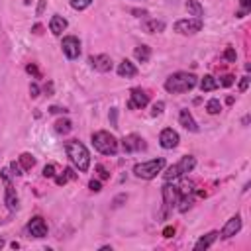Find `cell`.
<instances>
[{"label": "cell", "mask_w": 251, "mask_h": 251, "mask_svg": "<svg viewBox=\"0 0 251 251\" xmlns=\"http://www.w3.org/2000/svg\"><path fill=\"white\" fill-rule=\"evenodd\" d=\"M247 10H249V0H241V10L237 12V18H243L247 14Z\"/></svg>", "instance_id": "obj_32"}, {"label": "cell", "mask_w": 251, "mask_h": 251, "mask_svg": "<svg viewBox=\"0 0 251 251\" xmlns=\"http://www.w3.org/2000/svg\"><path fill=\"white\" fill-rule=\"evenodd\" d=\"M65 151H67V157L71 159V163L81 171V173H86L88 167H90V153L88 149L79 141V139H71L65 143Z\"/></svg>", "instance_id": "obj_1"}, {"label": "cell", "mask_w": 251, "mask_h": 251, "mask_svg": "<svg viewBox=\"0 0 251 251\" xmlns=\"http://www.w3.org/2000/svg\"><path fill=\"white\" fill-rule=\"evenodd\" d=\"M163 110H165V102H155L153 104V110H151V116H159V114H163Z\"/></svg>", "instance_id": "obj_30"}, {"label": "cell", "mask_w": 251, "mask_h": 251, "mask_svg": "<svg viewBox=\"0 0 251 251\" xmlns=\"http://www.w3.org/2000/svg\"><path fill=\"white\" fill-rule=\"evenodd\" d=\"M90 65L98 71V73H108V71H112V59H110V55H92L90 57Z\"/></svg>", "instance_id": "obj_13"}, {"label": "cell", "mask_w": 251, "mask_h": 251, "mask_svg": "<svg viewBox=\"0 0 251 251\" xmlns=\"http://www.w3.org/2000/svg\"><path fill=\"white\" fill-rule=\"evenodd\" d=\"M163 235H165V237H171V235H175V228H165Z\"/></svg>", "instance_id": "obj_44"}, {"label": "cell", "mask_w": 251, "mask_h": 251, "mask_svg": "<svg viewBox=\"0 0 251 251\" xmlns=\"http://www.w3.org/2000/svg\"><path fill=\"white\" fill-rule=\"evenodd\" d=\"M92 145L102 155H116L118 153V139L110 132H96L92 134Z\"/></svg>", "instance_id": "obj_3"}, {"label": "cell", "mask_w": 251, "mask_h": 251, "mask_svg": "<svg viewBox=\"0 0 251 251\" xmlns=\"http://www.w3.org/2000/svg\"><path fill=\"white\" fill-rule=\"evenodd\" d=\"M69 179H77V175L73 173V169H65L61 177H55V183H57V184H65Z\"/></svg>", "instance_id": "obj_27"}, {"label": "cell", "mask_w": 251, "mask_h": 251, "mask_svg": "<svg viewBox=\"0 0 251 251\" xmlns=\"http://www.w3.org/2000/svg\"><path fill=\"white\" fill-rule=\"evenodd\" d=\"M118 75H120V77H126V79H132V77L137 75V67H135L132 61L124 59V61L118 65Z\"/></svg>", "instance_id": "obj_19"}, {"label": "cell", "mask_w": 251, "mask_h": 251, "mask_svg": "<svg viewBox=\"0 0 251 251\" xmlns=\"http://www.w3.org/2000/svg\"><path fill=\"white\" fill-rule=\"evenodd\" d=\"M43 177L45 179H53L55 177V165H45L43 167Z\"/></svg>", "instance_id": "obj_29"}, {"label": "cell", "mask_w": 251, "mask_h": 251, "mask_svg": "<svg viewBox=\"0 0 251 251\" xmlns=\"http://www.w3.org/2000/svg\"><path fill=\"white\" fill-rule=\"evenodd\" d=\"M2 247H4V239H2V237H0V249H2Z\"/></svg>", "instance_id": "obj_46"}, {"label": "cell", "mask_w": 251, "mask_h": 251, "mask_svg": "<svg viewBox=\"0 0 251 251\" xmlns=\"http://www.w3.org/2000/svg\"><path fill=\"white\" fill-rule=\"evenodd\" d=\"M88 188H90L92 192H100V188H102V186H100V181H94V179H92V181L88 183Z\"/></svg>", "instance_id": "obj_35"}, {"label": "cell", "mask_w": 251, "mask_h": 251, "mask_svg": "<svg viewBox=\"0 0 251 251\" xmlns=\"http://www.w3.org/2000/svg\"><path fill=\"white\" fill-rule=\"evenodd\" d=\"M149 102V94L143 90V88H134L132 94H130V102H128V108L132 110H141L145 108Z\"/></svg>", "instance_id": "obj_10"}, {"label": "cell", "mask_w": 251, "mask_h": 251, "mask_svg": "<svg viewBox=\"0 0 251 251\" xmlns=\"http://www.w3.org/2000/svg\"><path fill=\"white\" fill-rule=\"evenodd\" d=\"M20 165H22V169H24V171L33 169V165H35L33 155H30V153H22V155H20Z\"/></svg>", "instance_id": "obj_24"}, {"label": "cell", "mask_w": 251, "mask_h": 251, "mask_svg": "<svg viewBox=\"0 0 251 251\" xmlns=\"http://www.w3.org/2000/svg\"><path fill=\"white\" fill-rule=\"evenodd\" d=\"M196 86V77L192 73H173L167 81H165V90L171 92V94H183V92H188Z\"/></svg>", "instance_id": "obj_2"}, {"label": "cell", "mask_w": 251, "mask_h": 251, "mask_svg": "<svg viewBox=\"0 0 251 251\" xmlns=\"http://www.w3.org/2000/svg\"><path fill=\"white\" fill-rule=\"evenodd\" d=\"M206 110H208V114H220V110H222L220 100H218V98H212V100H208Z\"/></svg>", "instance_id": "obj_26"}, {"label": "cell", "mask_w": 251, "mask_h": 251, "mask_svg": "<svg viewBox=\"0 0 251 251\" xmlns=\"http://www.w3.org/2000/svg\"><path fill=\"white\" fill-rule=\"evenodd\" d=\"M159 143L163 149H175L179 145V134L173 128H165L159 135Z\"/></svg>", "instance_id": "obj_11"}, {"label": "cell", "mask_w": 251, "mask_h": 251, "mask_svg": "<svg viewBox=\"0 0 251 251\" xmlns=\"http://www.w3.org/2000/svg\"><path fill=\"white\" fill-rule=\"evenodd\" d=\"M241 230V216L239 214H235V216H232L228 222H226V226H224V230H222V237H226V239H230V237H234L237 232Z\"/></svg>", "instance_id": "obj_14"}, {"label": "cell", "mask_w": 251, "mask_h": 251, "mask_svg": "<svg viewBox=\"0 0 251 251\" xmlns=\"http://www.w3.org/2000/svg\"><path fill=\"white\" fill-rule=\"evenodd\" d=\"M202 26H204L202 18H186V20L175 22V32L183 33V35H194L202 30Z\"/></svg>", "instance_id": "obj_6"}, {"label": "cell", "mask_w": 251, "mask_h": 251, "mask_svg": "<svg viewBox=\"0 0 251 251\" xmlns=\"http://www.w3.org/2000/svg\"><path fill=\"white\" fill-rule=\"evenodd\" d=\"M45 10V0H39V6H37V16H41Z\"/></svg>", "instance_id": "obj_43"}, {"label": "cell", "mask_w": 251, "mask_h": 251, "mask_svg": "<svg viewBox=\"0 0 251 251\" xmlns=\"http://www.w3.org/2000/svg\"><path fill=\"white\" fill-rule=\"evenodd\" d=\"M134 55H135V59H137L139 63H147L149 57H151V47H147V45H137L135 51H134Z\"/></svg>", "instance_id": "obj_22"}, {"label": "cell", "mask_w": 251, "mask_h": 251, "mask_svg": "<svg viewBox=\"0 0 251 251\" xmlns=\"http://www.w3.org/2000/svg\"><path fill=\"white\" fill-rule=\"evenodd\" d=\"M61 47H63V53H65L67 59H77V57L81 55V41H79L75 35L63 37Z\"/></svg>", "instance_id": "obj_9"}, {"label": "cell", "mask_w": 251, "mask_h": 251, "mask_svg": "<svg viewBox=\"0 0 251 251\" xmlns=\"http://www.w3.org/2000/svg\"><path fill=\"white\" fill-rule=\"evenodd\" d=\"M163 167H165V159H163V157H159V159H151V161L137 163V165L134 167V173H135V177L149 181V179H155V177H157V173H161V171H163Z\"/></svg>", "instance_id": "obj_4"}, {"label": "cell", "mask_w": 251, "mask_h": 251, "mask_svg": "<svg viewBox=\"0 0 251 251\" xmlns=\"http://www.w3.org/2000/svg\"><path fill=\"white\" fill-rule=\"evenodd\" d=\"M49 30H51L53 35H61L67 30V20L63 16H53L49 20Z\"/></svg>", "instance_id": "obj_18"}, {"label": "cell", "mask_w": 251, "mask_h": 251, "mask_svg": "<svg viewBox=\"0 0 251 251\" xmlns=\"http://www.w3.org/2000/svg\"><path fill=\"white\" fill-rule=\"evenodd\" d=\"M126 198H128L126 194H120L118 198H114V208H118V206H122L120 202H124V200H126Z\"/></svg>", "instance_id": "obj_39"}, {"label": "cell", "mask_w": 251, "mask_h": 251, "mask_svg": "<svg viewBox=\"0 0 251 251\" xmlns=\"http://www.w3.org/2000/svg\"><path fill=\"white\" fill-rule=\"evenodd\" d=\"M194 165H196V159L192 157V155H184L177 165H171L167 171H165V181L167 183H171V181H177V179H181V177H184L186 173H190L192 169H194Z\"/></svg>", "instance_id": "obj_5"}, {"label": "cell", "mask_w": 251, "mask_h": 251, "mask_svg": "<svg viewBox=\"0 0 251 251\" xmlns=\"http://www.w3.org/2000/svg\"><path fill=\"white\" fill-rule=\"evenodd\" d=\"M116 116H118V112H116V108H112V110H110V120H112V126H114V128H118V122H116Z\"/></svg>", "instance_id": "obj_40"}, {"label": "cell", "mask_w": 251, "mask_h": 251, "mask_svg": "<svg viewBox=\"0 0 251 251\" xmlns=\"http://www.w3.org/2000/svg\"><path fill=\"white\" fill-rule=\"evenodd\" d=\"M28 232H30V235H33V237H45V235H47V224H45V220H43L41 216L32 218L30 224H28Z\"/></svg>", "instance_id": "obj_12"}, {"label": "cell", "mask_w": 251, "mask_h": 251, "mask_svg": "<svg viewBox=\"0 0 251 251\" xmlns=\"http://www.w3.org/2000/svg\"><path fill=\"white\" fill-rule=\"evenodd\" d=\"M179 122H181V126H183L184 130H188V132H198V126H196V122H194V118H192V114H190L188 110H181Z\"/></svg>", "instance_id": "obj_20"}, {"label": "cell", "mask_w": 251, "mask_h": 251, "mask_svg": "<svg viewBox=\"0 0 251 251\" xmlns=\"http://www.w3.org/2000/svg\"><path fill=\"white\" fill-rule=\"evenodd\" d=\"M247 86H249V77H243V79H241V83H239V90H241V92H245V90H247Z\"/></svg>", "instance_id": "obj_37"}, {"label": "cell", "mask_w": 251, "mask_h": 251, "mask_svg": "<svg viewBox=\"0 0 251 251\" xmlns=\"http://www.w3.org/2000/svg\"><path fill=\"white\" fill-rule=\"evenodd\" d=\"M26 69H28V73H32V75H35V77H39V71H37V67H35V65H28Z\"/></svg>", "instance_id": "obj_42"}, {"label": "cell", "mask_w": 251, "mask_h": 251, "mask_svg": "<svg viewBox=\"0 0 251 251\" xmlns=\"http://www.w3.org/2000/svg\"><path fill=\"white\" fill-rule=\"evenodd\" d=\"M224 57H226L228 61L235 63V51H234V47H228V49H226V53H224Z\"/></svg>", "instance_id": "obj_33"}, {"label": "cell", "mask_w": 251, "mask_h": 251, "mask_svg": "<svg viewBox=\"0 0 251 251\" xmlns=\"http://www.w3.org/2000/svg\"><path fill=\"white\" fill-rule=\"evenodd\" d=\"M220 237V234L218 232H210V234H206V235H202V237H200L196 243H194V249L196 251H202V249H208L216 239Z\"/></svg>", "instance_id": "obj_17"}, {"label": "cell", "mask_w": 251, "mask_h": 251, "mask_svg": "<svg viewBox=\"0 0 251 251\" xmlns=\"http://www.w3.org/2000/svg\"><path fill=\"white\" fill-rule=\"evenodd\" d=\"M222 86H232L234 84V77L232 75H226V77H222V83H220Z\"/></svg>", "instance_id": "obj_36"}, {"label": "cell", "mask_w": 251, "mask_h": 251, "mask_svg": "<svg viewBox=\"0 0 251 251\" xmlns=\"http://www.w3.org/2000/svg\"><path fill=\"white\" fill-rule=\"evenodd\" d=\"M55 130H57L59 134H69V132L73 130V124H71L69 120H63V118H61V120L55 122Z\"/></svg>", "instance_id": "obj_25"}, {"label": "cell", "mask_w": 251, "mask_h": 251, "mask_svg": "<svg viewBox=\"0 0 251 251\" xmlns=\"http://www.w3.org/2000/svg\"><path fill=\"white\" fill-rule=\"evenodd\" d=\"M92 4V0H71V6L75 8V10H86L88 6Z\"/></svg>", "instance_id": "obj_28"}, {"label": "cell", "mask_w": 251, "mask_h": 251, "mask_svg": "<svg viewBox=\"0 0 251 251\" xmlns=\"http://www.w3.org/2000/svg\"><path fill=\"white\" fill-rule=\"evenodd\" d=\"M186 10H188V14L190 16H194V18H202V14H204V8H202V4L198 2V0H186Z\"/></svg>", "instance_id": "obj_21"}, {"label": "cell", "mask_w": 251, "mask_h": 251, "mask_svg": "<svg viewBox=\"0 0 251 251\" xmlns=\"http://www.w3.org/2000/svg\"><path fill=\"white\" fill-rule=\"evenodd\" d=\"M4 184H6V192H4V202H6V206H8L10 210H18L20 200H18V194H16L12 183H4Z\"/></svg>", "instance_id": "obj_15"}, {"label": "cell", "mask_w": 251, "mask_h": 251, "mask_svg": "<svg viewBox=\"0 0 251 251\" xmlns=\"http://www.w3.org/2000/svg\"><path fill=\"white\" fill-rule=\"evenodd\" d=\"M10 169L14 171L12 175H16V177H20V175H24V173H22V171H24V169H22V165H20V163H16V161H12V163H10Z\"/></svg>", "instance_id": "obj_31"}, {"label": "cell", "mask_w": 251, "mask_h": 251, "mask_svg": "<svg viewBox=\"0 0 251 251\" xmlns=\"http://www.w3.org/2000/svg\"><path fill=\"white\" fill-rule=\"evenodd\" d=\"M179 196H181V192H179L177 186H171V184H165L163 186V212H161L163 218L167 216V210L173 208V204H177Z\"/></svg>", "instance_id": "obj_8"}, {"label": "cell", "mask_w": 251, "mask_h": 251, "mask_svg": "<svg viewBox=\"0 0 251 251\" xmlns=\"http://www.w3.org/2000/svg\"><path fill=\"white\" fill-rule=\"evenodd\" d=\"M96 171H98V175H100V179H102V181H106V179L110 177V173H108L102 165H96Z\"/></svg>", "instance_id": "obj_34"}, {"label": "cell", "mask_w": 251, "mask_h": 251, "mask_svg": "<svg viewBox=\"0 0 251 251\" xmlns=\"http://www.w3.org/2000/svg\"><path fill=\"white\" fill-rule=\"evenodd\" d=\"M30 94H32L33 98H35V96H39V86H37L35 83H32V84H30Z\"/></svg>", "instance_id": "obj_38"}, {"label": "cell", "mask_w": 251, "mask_h": 251, "mask_svg": "<svg viewBox=\"0 0 251 251\" xmlns=\"http://www.w3.org/2000/svg\"><path fill=\"white\" fill-rule=\"evenodd\" d=\"M130 12H132V14H135V16H139V18H141V16H147V12H145V10H130Z\"/></svg>", "instance_id": "obj_45"}, {"label": "cell", "mask_w": 251, "mask_h": 251, "mask_svg": "<svg viewBox=\"0 0 251 251\" xmlns=\"http://www.w3.org/2000/svg\"><path fill=\"white\" fill-rule=\"evenodd\" d=\"M49 112H51V114H65L67 110L65 108H59V106H51V108H49Z\"/></svg>", "instance_id": "obj_41"}, {"label": "cell", "mask_w": 251, "mask_h": 251, "mask_svg": "<svg viewBox=\"0 0 251 251\" xmlns=\"http://www.w3.org/2000/svg\"><path fill=\"white\" fill-rule=\"evenodd\" d=\"M141 28H143V32H147V33H159V32L165 30V22H163V20H155V18H149V20H145V22L141 24Z\"/></svg>", "instance_id": "obj_16"}, {"label": "cell", "mask_w": 251, "mask_h": 251, "mask_svg": "<svg viewBox=\"0 0 251 251\" xmlns=\"http://www.w3.org/2000/svg\"><path fill=\"white\" fill-rule=\"evenodd\" d=\"M220 86V83L212 77V75H206L202 81H200V90L202 92H210V90H216Z\"/></svg>", "instance_id": "obj_23"}, {"label": "cell", "mask_w": 251, "mask_h": 251, "mask_svg": "<svg viewBox=\"0 0 251 251\" xmlns=\"http://www.w3.org/2000/svg\"><path fill=\"white\" fill-rule=\"evenodd\" d=\"M145 147H147L145 139H143V137H139L137 134H130V135H126V137L122 139V149H124L126 153H135V151H143Z\"/></svg>", "instance_id": "obj_7"}]
</instances>
